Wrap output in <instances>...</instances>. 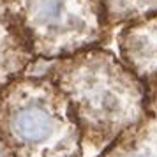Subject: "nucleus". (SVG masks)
<instances>
[{
	"mask_svg": "<svg viewBox=\"0 0 157 157\" xmlns=\"http://www.w3.org/2000/svg\"><path fill=\"white\" fill-rule=\"evenodd\" d=\"M147 109L150 115L157 117V86L147 90Z\"/></svg>",
	"mask_w": 157,
	"mask_h": 157,
	"instance_id": "6e6552de",
	"label": "nucleus"
},
{
	"mask_svg": "<svg viewBox=\"0 0 157 157\" xmlns=\"http://www.w3.org/2000/svg\"><path fill=\"white\" fill-rule=\"evenodd\" d=\"M97 157H157V117L148 113Z\"/></svg>",
	"mask_w": 157,
	"mask_h": 157,
	"instance_id": "423d86ee",
	"label": "nucleus"
},
{
	"mask_svg": "<svg viewBox=\"0 0 157 157\" xmlns=\"http://www.w3.org/2000/svg\"><path fill=\"white\" fill-rule=\"evenodd\" d=\"M0 138L13 157L83 155L69 101L44 74L0 88Z\"/></svg>",
	"mask_w": 157,
	"mask_h": 157,
	"instance_id": "f03ea898",
	"label": "nucleus"
},
{
	"mask_svg": "<svg viewBox=\"0 0 157 157\" xmlns=\"http://www.w3.org/2000/svg\"><path fill=\"white\" fill-rule=\"evenodd\" d=\"M37 60L27 27L9 0H0V88L27 76Z\"/></svg>",
	"mask_w": 157,
	"mask_h": 157,
	"instance_id": "20e7f679",
	"label": "nucleus"
},
{
	"mask_svg": "<svg viewBox=\"0 0 157 157\" xmlns=\"http://www.w3.org/2000/svg\"><path fill=\"white\" fill-rule=\"evenodd\" d=\"M27 27L37 58L58 60L102 48L111 27L97 0H9Z\"/></svg>",
	"mask_w": 157,
	"mask_h": 157,
	"instance_id": "7ed1b4c3",
	"label": "nucleus"
},
{
	"mask_svg": "<svg viewBox=\"0 0 157 157\" xmlns=\"http://www.w3.org/2000/svg\"><path fill=\"white\" fill-rule=\"evenodd\" d=\"M0 157H13V155H11V152L7 150V147L4 145L2 138H0Z\"/></svg>",
	"mask_w": 157,
	"mask_h": 157,
	"instance_id": "1a4fd4ad",
	"label": "nucleus"
},
{
	"mask_svg": "<svg viewBox=\"0 0 157 157\" xmlns=\"http://www.w3.org/2000/svg\"><path fill=\"white\" fill-rule=\"evenodd\" d=\"M108 25L124 27L131 21L157 13V0H97Z\"/></svg>",
	"mask_w": 157,
	"mask_h": 157,
	"instance_id": "0eeeda50",
	"label": "nucleus"
},
{
	"mask_svg": "<svg viewBox=\"0 0 157 157\" xmlns=\"http://www.w3.org/2000/svg\"><path fill=\"white\" fill-rule=\"evenodd\" d=\"M69 101L79 127L83 154L97 157L147 115V86L104 48L53 60L44 72Z\"/></svg>",
	"mask_w": 157,
	"mask_h": 157,
	"instance_id": "f257e3e1",
	"label": "nucleus"
},
{
	"mask_svg": "<svg viewBox=\"0 0 157 157\" xmlns=\"http://www.w3.org/2000/svg\"><path fill=\"white\" fill-rule=\"evenodd\" d=\"M120 60L148 88L157 86V13L124 25L118 34Z\"/></svg>",
	"mask_w": 157,
	"mask_h": 157,
	"instance_id": "39448f33",
	"label": "nucleus"
}]
</instances>
